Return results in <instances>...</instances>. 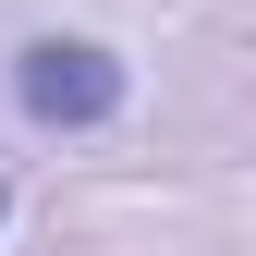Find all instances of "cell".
Wrapping results in <instances>:
<instances>
[{"label": "cell", "mask_w": 256, "mask_h": 256, "mask_svg": "<svg viewBox=\"0 0 256 256\" xmlns=\"http://www.w3.org/2000/svg\"><path fill=\"white\" fill-rule=\"evenodd\" d=\"M12 98H24V122H49V134H98V122L134 98V74H122L98 37H24L12 49Z\"/></svg>", "instance_id": "1"}, {"label": "cell", "mask_w": 256, "mask_h": 256, "mask_svg": "<svg viewBox=\"0 0 256 256\" xmlns=\"http://www.w3.org/2000/svg\"><path fill=\"white\" fill-rule=\"evenodd\" d=\"M0 220H12V183H0Z\"/></svg>", "instance_id": "2"}]
</instances>
